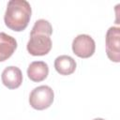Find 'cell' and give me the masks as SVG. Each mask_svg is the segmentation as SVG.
I'll use <instances>...</instances> for the list:
<instances>
[{"label": "cell", "instance_id": "cell-6", "mask_svg": "<svg viewBox=\"0 0 120 120\" xmlns=\"http://www.w3.org/2000/svg\"><path fill=\"white\" fill-rule=\"evenodd\" d=\"M1 79L6 87L8 89H16L21 86L22 82V74L19 68L10 66L3 70Z\"/></svg>", "mask_w": 120, "mask_h": 120}, {"label": "cell", "instance_id": "cell-8", "mask_svg": "<svg viewBox=\"0 0 120 120\" xmlns=\"http://www.w3.org/2000/svg\"><path fill=\"white\" fill-rule=\"evenodd\" d=\"M16 48V39L4 32H0V62L8 59L13 54Z\"/></svg>", "mask_w": 120, "mask_h": 120}, {"label": "cell", "instance_id": "cell-1", "mask_svg": "<svg viewBox=\"0 0 120 120\" xmlns=\"http://www.w3.org/2000/svg\"><path fill=\"white\" fill-rule=\"evenodd\" d=\"M52 34L51 23L44 19L38 20L31 30L30 38L26 45L28 52L34 56H42L49 53L52 46L50 38Z\"/></svg>", "mask_w": 120, "mask_h": 120}, {"label": "cell", "instance_id": "cell-7", "mask_svg": "<svg viewBox=\"0 0 120 120\" xmlns=\"http://www.w3.org/2000/svg\"><path fill=\"white\" fill-rule=\"evenodd\" d=\"M49 74L48 65L43 61H34L32 62L27 68L28 78L35 82H39L44 81Z\"/></svg>", "mask_w": 120, "mask_h": 120}, {"label": "cell", "instance_id": "cell-10", "mask_svg": "<svg viewBox=\"0 0 120 120\" xmlns=\"http://www.w3.org/2000/svg\"><path fill=\"white\" fill-rule=\"evenodd\" d=\"M93 120H104L103 118H95V119H93Z\"/></svg>", "mask_w": 120, "mask_h": 120}, {"label": "cell", "instance_id": "cell-5", "mask_svg": "<svg viewBox=\"0 0 120 120\" xmlns=\"http://www.w3.org/2000/svg\"><path fill=\"white\" fill-rule=\"evenodd\" d=\"M96 50V43L94 39L85 34L78 35L72 41V51L78 57L89 58Z\"/></svg>", "mask_w": 120, "mask_h": 120}, {"label": "cell", "instance_id": "cell-9", "mask_svg": "<svg viewBox=\"0 0 120 120\" xmlns=\"http://www.w3.org/2000/svg\"><path fill=\"white\" fill-rule=\"evenodd\" d=\"M54 68L60 75H70L76 69V61L69 55H60L54 60Z\"/></svg>", "mask_w": 120, "mask_h": 120}, {"label": "cell", "instance_id": "cell-4", "mask_svg": "<svg viewBox=\"0 0 120 120\" xmlns=\"http://www.w3.org/2000/svg\"><path fill=\"white\" fill-rule=\"evenodd\" d=\"M106 53L108 58L115 63L120 62V28L112 26L106 33Z\"/></svg>", "mask_w": 120, "mask_h": 120}, {"label": "cell", "instance_id": "cell-2", "mask_svg": "<svg viewBox=\"0 0 120 120\" xmlns=\"http://www.w3.org/2000/svg\"><path fill=\"white\" fill-rule=\"evenodd\" d=\"M31 6L25 0H10L4 16L5 24L13 31L24 30L31 19Z\"/></svg>", "mask_w": 120, "mask_h": 120}, {"label": "cell", "instance_id": "cell-3", "mask_svg": "<svg viewBox=\"0 0 120 120\" xmlns=\"http://www.w3.org/2000/svg\"><path fill=\"white\" fill-rule=\"evenodd\" d=\"M54 98L52 89L48 85H40L32 90L29 96V103L32 108L41 111L49 108Z\"/></svg>", "mask_w": 120, "mask_h": 120}]
</instances>
